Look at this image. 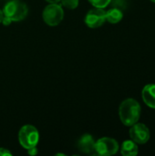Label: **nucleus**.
I'll list each match as a JSON object with an SVG mask.
<instances>
[{"mask_svg":"<svg viewBox=\"0 0 155 156\" xmlns=\"http://www.w3.org/2000/svg\"><path fill=\"white\" fill-rule=\"evenodd\" d=\"M85 24L90 28H98L106 21V11L103 8L95 7L90 9L85 16Z\"/></svg>","mask_w":155,"mask_h":156,"instance_id":"423d86ee","label":"nucleus"},{"mask_svg":"<svg viewBox=\"0 0 155 156\" xmlns=\"http://www.w3.org/2000/svg\"><path fill=\"white\" fill-rule=\"evenodd\" d=\"M95 141L93 139V137L89 134L86 133L84 135L81 136V138L79 139V141L78 142V148L80 152L84 153V154H92L95 152Z\"/></svg>","mask_w":155,"mask_h":156,"instance_id":"6e6552de","label":"nucleus"},{"mask_svg":"<svg viewBox=\"0 0 155 156\" xmlns=\"http://www.w3.org/2000/svg\"><path fill=\"white\" fill-rule=\"evenodd\" d=\"M44 22L49 27H56L60 24L64 17V11L60 5L49 4L48 5L42 13Z\"/></svg>","mask_w":155,"mask_h":156,"instance_id":"20e7f679","label":"nucleus"},{"mask_svg":"<svg viewBox=\"0 0 155 156\" xmlns=\"http://www.w3.org/2000/svg\"><path fill=\"white\" fill-rule=\"evenodd\" d=\"M12 154L5 148H0V156H11Z\"/></svg>","mask_w":155,"mask_h":156,"instance_id":"4468645a","label":"nucleus"},{"mask_svg":"<svg viewBox=\"0 0 155 156\" xmlns=\"http://www.w3.org/2000/svg\"><path fill=\"white\" fill-rule=\"evenodd\" d=\"M89 2L94 6L99 8H104L110 5L111 0H89Z\"/></svg>","mask_w":155,"mask_h":156,"instance_id":"ddd939ff","label":"nucleus"},{"mask_svg":"<svg viewBox=\"0 0 155 156\" xmlns=\"http://www.w3.org/2000/svg\"><path fill=\"white\" fill-rule=\"evenodd\" d=\"M27 153H28V154H30V155H36V154H37V146L36 147H32V148H30V149H28L27 150Z\"/></svg>","mask_w":155,"mask_h":156,"instance_id":"2eb2a0df","label":"nucleus"},{"mask_svg":"<svg viewBox=\"0 0 155 156\" xmlns=\"http://www.w3.org/2000/svg\"><path fill=\"white\" fill-rule=\"evenodd\" d=\"M152 2H153V3H155V0H151Z\"/></svg>","mask_w":155,"mask_h":156,"instance_id":"a211bd4d","label":"nucleus"},{"mask_svg":"<svg viewBox=\"0 0 155 156\" xmlns=\"http://www.w3.org/2000/svg\"><path fill=\"white\" fill-rule=\"evenodd\" d=\"M4 16L11 22H19L25 19L28 14L27 5L20 0H10L3 8Z\"/></svg>","mask_w":155,"mask_h":156,"instance_id":"f03ea898","label":"nucleus"},{"mask_svg":"<svg viewBox=\"0 0 155 156\" xmlns=\"http://www.w3.org/2000/svg\"><path fill=\"white\" fill-rule=\"evenodd\" d=\"M119 151V144L116 140L110 137H103L95 143V152L102 156H111Z\"/></svg>","mask_w":155,"mask_h":156,"instance_id":"39448f33","label":"nucleus"},{"mask_svg":"<svg viewBox=\"0 0 155 156\" xmlns=\"http://www.w3.org/2000/svg\"><path fill=\"white\" fill-rule=\"evenodd\" d=\"M142 96L148 107L155 109V84L146 85L143 90Z\"/></svg>","mask_w":155,"mask_h":156,"instance_id":"1a4fd4ad","label":"nucleus"},{"mask_svg":"<svg viewBox=\"0 0 155 156\" xmlns=\"http://www.w3.org/2000/svg\"><path fill=\"white\" fill-rule=\"evenodd\" d=\"M150 131L145 124L134 123L130 129L131 139L137 144H144L150 139Z\"/></svg>","mask_w":155,"mask_h":156,"instance_id":"0eeeda50","label":"nucleus"},{"mask_svg":"<svg viewBox=\"0 0 155 156\" xmlns=\"http://www.w3.org/2000/svg\"><path fill=\"white\" fill-rule=\"evenodd\" d=\"M121 153L123 156H135L138 154V145L132 140H126L122 143Z\"/></svg>","mask_w":155,"mask_h":156,"instance_id":"9d476101","label":"nucleus"},{"mask_svg":"<svg viewBox=\"0 0 155 156\" xmlns=\"http://www.w3.org/2000/svg\"><path fill=\"white\" fill-rule=\"evenodd\" d=\"M123 17V13L120 8L114 7L106 12V21L111 24L119 23Z\"/></svg>","mask_w":155,"mask_h":156,"instance_id":"9b49d317","label":"nucleus"},{"mask_svg":"<svg viewBox=\"0 0 155 156\" xmlns=\"http://www.w3.org/2000/svg\"><path fill=\"white\" fill-rule=\"evenodd\" d=\"M119 116L122 122L126 126H132L136 123L141 116L140 103L132 98L123 101L119 108Z\"/></svg>","mask_w":155,"mask_h":156,"instance_id":"f257e3e1","label":"nucleus"},{"mask_svg":"<svg viewBox=\"0 0 155 156\" xmlns=\"http://www.w3.org/2000/svg\"><path fill=\"white\" fill-rule=\"evenodd\" d=\"M61 6H64L65 8H68L69 10L76 9L79 5V0H60Z\"/></svg>","mask_w":155,"mask_h":156,"instance_id":"f8f14e48","label":"nucleus"},{"mask_svg":"<svg viewBox=\"0 0 155 156\" xmlns=\"http://www.w3.org/2000/svg\"><path fill=\"white\" fill-rule=\"evenodd\" d=\"M18 141L20 145L26 150L36 147L39 141V133L35 126L26 124L19 130Z\"/></svg>","mask_w":155,"mask_h":156,"instance_id":"7ed1b4c3","label":"nucleus"},{"mask_svg":"<svg viewBox=\"0 0 155 156\" xmlns=\"http://www.w3.org/2000/svg\"><path fill=\"white\" fill-rule=\"evenodd\" d=\"M46 1L49 4H56V3L60 2V0H46Z\"/></svg>","mask_w":155,"mask_h":156,"instance_id":"dca6fc26","label":"nucleus"},{"mask_svg":"<svg viewBox=\"0 0 155 156\" xmlns=\"http://www.w3.org/2000/svg\"><path fill=\"white\" fill-rule=\"evenodd\" d=\"M3 18H4V13H3V10L0 9V23H2Z\"/></svg>","mask_w":155,"mask_h":156,"instance_id":"f3484780","label":"nucleus"}]
</instances>
